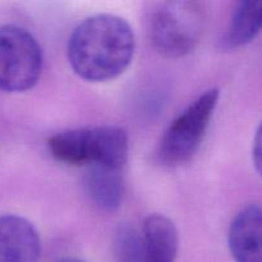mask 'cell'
Here are the masks:
<instances>
[{
	"instance_id": "obj_1",
	"label": "cell",
	"mask_w": 262,
	"mask_h": 262,
	"mask_svg": "<svg viewBox=\"0 0 262 262\" xmlns=\"http://www.w3.org/2000/svg\"><path fill=\"white\" fill-rule=\"evenodd\" d=\"M136 38L129 23L114 14H96L82 20L68 42V59L77 76L89 82L117 78L129 67Z\"/></svg>"
},
{
	"instance_id": "obj_2",
	"label": "cell",
	"mask_w": 262,
	"mask_h": 262,
	"mask_svg": "<svg viewBox=\"0 0 262 262\" xmlns=\"http://www.w3.org/2000/svg\"><path fill=\"white\" fill-rule=\"evenodd\" d=\"M54 159L74 166H104L122 170L128 160V135L112 125L64 130L49 140Z\"/></svg>"
},
{
	"instance_id": "obj_3",
	"label": "cell",
	"mask_w": 262,
	"mask_h": 262,
	"mask_svg": "<svg viewBox=\"0 0 262 262\" xmlns=\"http://www.w3.org/2000/svg\"><path fill=\"white\" fill-rule=\"evenodd\" d=\"M219 95L217 89L207 90L171 122L159 147V156L165 165H181L193 158L214 115Z\"/></svg>"
},
{
	"instance_id": "obj_4",
	"label": "cell",
	"mask_w": 262,
	"mask_h": 262,
	"mask_svg": "<svg viewBox=\"0 0 262 262\" xmlns=\"http://www.w3.org/2000/svg\"><path fill=\"white\" fill-rule=\"evenodd\" d=\"M42 53L36 38L17 26L0 27V90L22 92L37 83Z\"/></svg>"
},
{
	"instance_id": "obj_5",
	"label": "cell",
	"mask_w": 262,
	"mask_h": 262,
	"mask_svg": "<svg viewBox=\"0 0 262 262\" xmlns=\"http://www.w3.org/2000/svg\"><path fill=\"white\" fill-rule=\"evenodd\" d=\"M202 27L204 14L199 3H165L154 13L151 38L161 54L178 58L193 50L201 37Z\"/></svg>"
},
{
	"instance_id": "obj_6",
	"label": "cell",
	"mask_w": 262,
	"mask_h": 262,
	"mask_svg": "<svg viewBox=\"0 0 262 262\" xmlns=\"http://www.w3.org/2000/svg\"><path fill=\"white\" fill-rule=\"evenodd\" d=\"M41 241L37 230L18 215L0 216V262H38Z\"/></svg>"
},
{
	"instance_id": "obj_7",
	"label": "cell",
	"mask_w": 262,
	"mask_h": 262,
	"mask_svg": "<svg viewBox=\"0 0 262 262\" xmlns=\"http://www.w3.org/2000/svg\"><path fill=\"white\" fill-rule=\"evenodd\" d=\"M229 250L235 262H262V206L248 205L233 219Z\"/></svg>"
},
{
	"instance_id": "obj_8",
	"label": "cell",
	"mask_w": 262,
	"mask_h": 262,
	"mask_svg": "<svg viewBox=\"0 0 262 262\" xmlns=\"http://www.w3.org/2000/svg\"><path fill=\"white\" fill-rule=\"evenodd\" d=\"M143 250L146 262H174L179 237L176 225L164 215L152 214L143 222Z\"/></svg>"
},
{
	"instance_id": "obj_9",
	"label": "cell",
	"mask_w": 262,
	"mask_h": 262,
	"mask_svg": "<svg viewBox=\"0 0 262 262\" xmlns=\"http://www.w3.org/2000/svg\"><path fill=\"white\" fill-rule=\"evenodd\" d=\"M120 171L104 166H89L84 177L87 193L105 211H115L122 205L124 182Z\"/></svg>"
},
{
	"instance_id": "obj_10",
	"label": "cell",
	"mask_w": 262,
	"mask_h": 262,
	"mask_svg": "<svg viewBox=\"0 0 262 262\" xmlns=\"http://www.w3.org/2000/svg\"><path fill=\"white\" fill-rule=\"evenodd\" d=\"M262 28V0L241 2L233 13L228 30L227 42L242 46L255 38Z\"/></svg>"
},
{
	"instance_id": "obj_11",
	"label": "cell",
	"mask_w": 262,
	"mask_h": 262,
	"mask_svg": "<svg viewBox=\"0 0 262 262\" xmlns=\"http://www.w3.org/2000/svg\"><path fill=\"white\" fill-rule=\"evenodd\" d=\"M252 158L256 169H257L258 173L262 176V123L260 124V127H258L257 132H256L255 140H253Z\"/></svg>"
},
{
	"instance_id": "obj_12",
	"label": "cell",
	"mask_w": 262,
	"mask_h": 262,
	"mask_svg": "<svg viewBox=\"0 0 262 262\" xmlns=\"http://www.w3.org/2000/svg\"><path fill=\"white\" fill-rule=\"evenodd\" d=\"M56 262H84L79 258H74V257H66V258H61V260H58Z\"/></svg>"
}]
</instances>
